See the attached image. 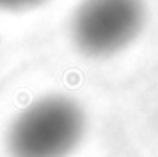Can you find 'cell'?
Returning a JSON list of instances; mask_svg holds the SVG:
<instances>
[{
    "instance_id": "1",
    "label": "cell",
    "mask_w": 158,
    "mask_h": 157,
    "mask_svg": "<svg viewBox=\"0 0 158 157\" xmlns=\"http://www.w3.org/2000/svg\"><path fill=\"white\" fill-rule=\"evenodd\" d=\"M84 133V113L66 97H44L12 121L8 151L12 157H66Z\"/></svg>"
},
{
    "instance_id": "2",
    "label": "cell",
    "mask_w": 158,
    "mask_h": 157,
    "mask_svg": "<svg viewBox=\"0 0 158 157\" xmlns=\"http://www.w3.org/2000/svg\"><path fill=\"white\" fill-rule=\"evenodd\" d=\"M142 24V0H82L72 18V36L82 52L108 56L130 44Z\"/></svg>"
},
{
    "instance_id": "3",
    "label": "cell",
    "mask_w": 158,
    "mask_h": 157,
    "mask_svg": "<svg viewBox=\"0 0 158 157\" xmlns=\"http://www.w3.org/2000/svg\"><path fill=\"white\" fill-rule=\"evenodd\" d=\"M46 0H0V10L2 12H22L30 8L40 6Z\"/></svg>"
}]
</instances>
